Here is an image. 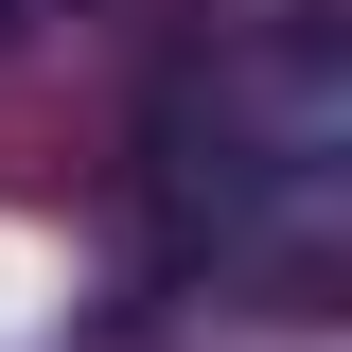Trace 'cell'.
Listing matches in <instances>:
<instances>
[{"instance_id": "6da1fadb", "label": "cell", "mask_w": 352, "mask_h": 352, "mask_svg": "<svg viewBox=\"0 0 352 352\" xmlns=\"http://www.w3.org/2000/svg\"><path fill=\"white\" fill-rule=\"evenodd\" d=\"M141 212H159V264H229V282H317L335 264V229H352V53H335V0H247V18L159 53Z\"/></svg>"}, {"instance_id": "7a4b0ae2", "label": "cell", "mask_w": 352, "mask_h": 352, "mask_svg": "<svg viewBox=\"0 0 352 352\" xmlns=\"http://www.w3.org/2000/svg\"><path fill=\"white\" fill-rule=\"evenodd\" d=\"M36 18H53V0H0V53H18V36H36Z\"/></svg>"}]
</instances>
